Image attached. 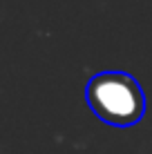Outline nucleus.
I'll return each mask as SVG.
<instances>
[{
	"mask_svg": "<svg viewBox=\"0 0 152 154\" xmlns=\"http://www.w3.org/2000/svg\"><path fill=\"white\" fill-rule=\"evenodd\" d=\"M87 105L101 121L114 127H130L145 114V94L137 78L125 72H101L85 87Z\"/></svg>",
	"mask_w": 152,
	"mask_h": 154,
	"instance_id": "1",
	"label": "nucleus"
}]
</instances>
